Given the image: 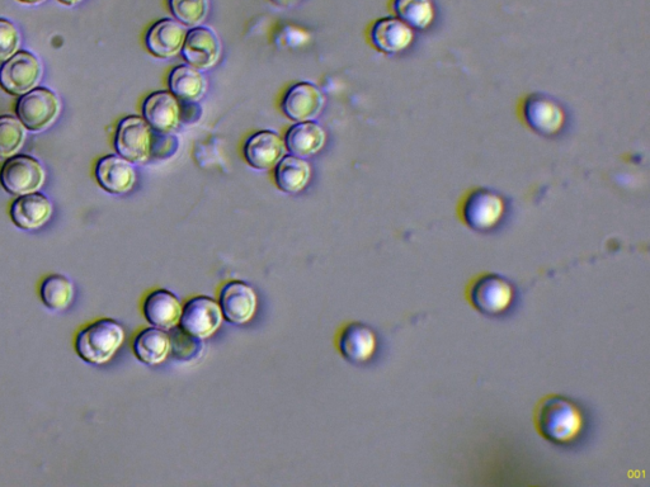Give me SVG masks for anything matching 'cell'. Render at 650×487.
<instances>
[{"instance_id": "cell-1", "label": "cell", "mask_w": 650, "mask_h": 487, "mask_svg": "<svg viewBox=\"0 0 650 487\" xmlns=\"http://www.w3.org/2000/svg\"><path fill=\"white\" fill-rule=\"evenodd\" d=\"M534 425L541 437L554 446L573 448L590 429L587 410L572 397L551 394L541 397L534 409Z\"/></svg>"}, {"instance_id": "cell-2", "label": "cell", "mask_w": 650, "mask_h": 487, "mask_svg": "<svg viewBox=\"0 0 650 487\" xmlns=\"http://www.w3.org/2000/svg\"><path fill=\"white\" fill-rule=\"evenodd\" d=\"M465 297L473 309L488 318H503L511 314L517 304V290L513 283L501 274L491 272L470 278Z\"/></svg>"}, {"instance_id": "cell-3", "label": "cell", "mask_w": 650, "mask_h": 487, "mask_svg": "<svg viewBox=\"0 0 650 487\" xmlns=\"http://www.w3.org/2000/svg\"><path fill=\"white\" fill-rule=\"evenodd\" d=\"M506 215L505 198L492 189L471 188L458 202L459 220L478 233L487 234L497 230Z\"/></svg>"}, {"instance_id": "cell-4", "label": "cell", "mask_w": 650, "mask_h": 487, "mask_svg": "<svg viewBox=\"0 0 650 487\" xmlns=\"http://www.w3.org/2000/svg\"><path fill=\"white\" fill-rule=\"evenodd\" d=\"M124 340L125 330L117 321L101 319L77 335L75 351L83 361L105 364L119 351Z\"/></svg>"}, {"instance_id": "cell-5", "label": "cell", "mask_w": 650, "mask_h": 487, "mask_svg": "<svg viewBox=\"0 0 650 487\" xmlns=\"http://www.w3.org/2000/svg\"><path fill=\"white\" fill-rule=\"evenodd\" d=\"M518 115L530 130L543 136L558 135L565 125L562 106L541 93H532L522 99Z\"/></svg>"}, {"instance_id": "cell-6", "label": "cell", "mask_w": 650, "mask_h": 487, "mask_svg": "<svg viewBox=\"0 0 650 487\" xmlns=\"http://www.w3.org/2000/svg\"><path fill=\"white\" fill-rule=\"evenodd\" d=\"M116 150L130 163H145L152 156V127L138 116L124 118L116 134Z\"/></svg>"}, {"instance_id": "cell-7", "label": "cell", "mask_w": 650, "mask_h": 487, "mask_svg": "<svg viewBox=\"0 0 650 487\" xmlns=\"http://www.w3.org/2000/svg\"><path fill=\"white\" fill-rule=\"evenodd\" d=\"M219 302L210 297H192L182 307L180 328L197 339L213 337L223 323Z\"/></svg>"}, {"instance_id": "cell-8", "label": "cell", "mask_w": 650, "mask_h": 487, "mask_svg": "<svg viewBox=\"0 0 650 487\" xmlns=\"http://www.w3.org/2000/svg\"><path fill=\"white\" fill-rule=\"evenodd\" d=\"M60 103L55 93L46 88L32 89L17 103V115L23 126L31 131L45 130L58 117Z\"/></svg>"}, {"instance_id": "cell-9", "label": "cell", "mask_w": 650, "mask_h": 487, "mask_svg": "<svg viewBox=\"0 0 650 487\" xmlns=\"http://www.w3.org/2000/svg\"><path fill=\"white\" fill-rule=\"evenodd\" d=\"M45 173L36 159L27 155L14 156L3 165L0 182L6 191L16 196L30 195L44 184Z\"/></svg>"}, {"instance_id": "cell-10", "label": "cell", "mask_w": 650, "mask_h": 487, "mask_svg": "<svg viewBox=\"0 0 650 487\" xmlns=\"http://www.w3.org/2000/svg\"><path fill=\"white\" fill-rule=\"evenodd\" d=\"M41 65L34 55L21 51L7 60L0 69V85L4 91L23 96L39 83Z\"/></svg>"}, {"instance_id": "cell-11", "label": "cell", "mask_w": 650, "mask_h": 487, "mask_svg": "<svg viewBox=\"0 0 650 487\" xmlns=\"http://www.w3.org/2000/svg\"><path fill=\"white\" fill-rule=\"evenodd\" d=\"M378 337L369 325L350 323L342 326L337 335V348L347 362L365 364L374 358L378 351Z\"/></svg>"}, {"instance_id": "cell-12", "label": "cell", "mask_w": 650, "mask_h": 487, "mask_svg": "<svg viewBox=\"0 0 650 487\" xmlns=\"http://www.w3.org/2000/svg\"><path fill=\"white\" fill-rule=\"evenodd\" d=\"M257 295L253 288L242 281L225 283L220 290L219 306L223 318L234 325H244L253 319L257 311Z\"/></svg>"}, {"instance_id": "cell-13", "label": "cell", "mask_w": 650, "mask_h": 487, "mask_svg": "<svg viewBox=\"0 0 650 487\" xmlns=\"http://www.w3.org/2000/svg\"><path fill=\"white\" fill-rule=\"evenodd\" d=\"M221 44L218 35L209 27H193L182 46V56L192 68L206 70L218 63Z\"/></svg>"}, {"instance_id": "cell-14", "label": "cell", "mask_w": 650, "mask_h": 487, "mask_svg": "<svg viewBox=\"0 0 650 487\" xmlns=\"http://www.w3.org/2000/svg\"><path fill=\"white\" fill-rule=\"evenodd\" d=\"M371 44L384 54H400L413 44L414 33L397 17L380 18L371 27Z\"/></svg>"}, {"instance_id": "cell-15", "label": "cell", "mask_w": 650, "mask_h": 487, "mask_svg": "<svg viewBox=\"0 0 650 487\" xmlns=\"http://www.w3.org/2000/svg\"><path fill=\"white\" fill-rule=\"evenodd\" d=\"M145 121L157 132L176 131L181 124V107L169 92H155L143 104Z\"/></svg>"}, {"instance_id": "cell-16", "label": "cell", "mask_w": 650, "mask_h": 487, "mask_svg": "<svg viewBox=\"0 0 650 487\" xmlns=\"http://www.w3.org/2000/svg\"><path fill=\"white\" fill-rule=\"evenodd\" d=\"M146 321L155 328L171 330L180 324L182 306L180 300L171 291L155 290L150 292L143 304Z\"/></svg>"}, {"instance_id": "cell-17", "label": "cell", "mask_w": 650, "mask_h": 487, "mask_svg": "<svg viewBox=\"0 0 650 487\" xmlns=\"http://www.w3.org/2000/svg\"><path fill=\"white\" fill-rule=\"evenodd\" d=\"M323 103V94L314 84L299 83L286 93L282 101V110L291 120L305 122L319 115Z\"/></svg>"}, {"instance_id": "cell-18", "label": "cell", "mask_w": 650, "mask_h": 487, "mask_svg": "<svg viewBox=\"0 0 650 487\" xmlns=\"http://www.w3.org/2000/svg\"><path fill=\"white\" fill-rule=\"evenodd\" d=\"M96 177L101 187L112 195H124L133 189L136 174L133 165L121 156L108 155L100 160Z\"/></svg>"}, {"instance_id": "cell-19", "label": "cell", "mask_w": 650, "mask_h": 487, "mask_svg": "<svg viewBox=\"0 0 650 487\" xmlns=\"http://www.w3.org/2000/svg\"><path fill=\"white\" fill-rule=\"evenodd\" d=\"M285 154V144L272 131L257 132L244 146V156L253 168L267 170L276 167Z\"/></svg>"}, {"instance_id": "cell-20", "label": "cell", "mask_w": 650, "mask_h": 487, "mask_svg": "<svg viewBox=\"0 0 650 487\" xmlns=\"http://www.w3.org/2000/svg\"><path fill=\"white\" fill-rule=\"evenodd\" d=\"M185 39L186 30L182 23L162 20L150 28L146 35V46L157 58L168 59L181 51Z\"/></svg>"}, {"instance_id": "cell-21", "label": "cell", "mask_w": 650, "mask_h": 487, "mask_svg": "<svg viewBox=\"0 0 650 487\" xmlns=\"http://www.w3.org/2000/svg\"><path fill=\"white\" fill-rule=\"evenodd\" d=\"M53 215V205L41 193L20 196L11 208V217L18 228L34 230L45 225Z\"/></svg>"}, {"instance_id": "cell-22", "label": "cell", "mask_w": 650, "mask_h": 487, "mask_svg": "<svg viewBox=\"0 0 650 487\" xmlns=\"http://www.w3.org/2000/svg\"><path fill=\"white\" fill-rule=\"evenodd\" d=\"M135 357L146 366H158L171 354V338L166 330L146 328L136 335L133 344Z\"/></svg>"}, {"instance_id": "cell-23", "label": "cell", "mask_w": 650, "mask_h": 487, "mask_svg": "<svg viewBox=\"0 0 650 487\" xmlns=\"http://www.w3.org/2000/svg\"><path fill=\"white\" fill-rule=\"evenodd\" d=\"M325 143V132L318 124L305 121L292 126L286 135V148L298 158L317 154Z\"/></svg>"}, {"instance_id": "cell-24", "label": "cell", "mask_w": 650, "mask_h": 487, "mask_svg": "<svg viewBox=\"0 0 650 487\" xmlns=\"http://www.w3.org/2000/svg\"><path fill=\"white\" fill-rule=\"evenodd\" d=\"M169 88L174 97L183 102H196L204 96L206 79L199 69L191 65H180L169 75Z\"/></svg>"}, {"instance_id": "cell-25", "label": "cell", "mask_w": 650, "mask_h": 487, "mask_svg": "<svg viewBox=\"0 0 650 487\" xmlns=\"http://www.w3.org/2000/svg\"><path fill=\"white\" fill-rule=\"evenodd\" d=\"M310 173H312V169L303 158H298L295 155L285 156L276 165L277 186L281 191L295 195V193L303 191L308 184Z\"/></svg>"}, {"instance_id": "cell-26", "label": "cell", "mask_w": 650, "mask_h": 487, "mask_svg": "<svg viewBox=\"0 0 650 487\" xmlns=\"http://www.w3.org/2000/svg\"><path fill=\"white\" fill-rule=\"evenodd\" d=\"M392 8L395 16L412 30L425 31L436 18L432 0H393Z\"/></svg>"}, {"instance_id": "cell-27", "label": "cell", "mask_w": 650, "mask_h": 487, "mask_svg": "<svg viewBox=\"0 0 650 487\" xmlns=\"http://www.w3.org/2000/svg\"><path fill=\"white\" fill-rule=\"evenodd\" d=\"M41 300L51 310H63L73 300V283L61 274H51L41 285Z\"/></svg>"}, {"instance_id": "cell-28", "label": "cell", "mask_w": 650, "mask_h": 487, "mask_svg": "<svg viewBox=\"0 0 650 487\" xmlns=\"http://www.w3.org/2000/svg\"><path fill=\"white\" fill-rule=\"evenodd\" d=\"M25 126L12 116L0 117V158H11L25 141Z\"/></svg>"}, {"instance_id": "cell-29", "label": "cell", "mask_w": 650, "mask_h": 487, "mask_svg": "<svg viewBox=\"0 0 650 487\" xmlns=\"http://www.w3.org/2000/svg\"><path fill=\"white\" fill-rule=\"evenodd\" d=\"M169 8L183 26L197 27L206 20L209 0H169Z\"/></svg>"}, {"instance_id": "cell-30", "label": "cell", "mask_w": 650, "mask_h": 487, "mask_svg": "<svg viewBox=\"0 0 650 487\" xmlns=\"http://www.w3.org/2000/svg\"><path fill=\"white\" fill-rule=\"evenodd\" d=\"M171 338V354L180 361H190L192 358L200 356L202 352V340L192 337V335L183 332L180 326L169 330Z\"/></svg>"}, {"instance_id": "cell-31", "label": "cell", "mask_w": 650, "mask_h": 487, "mask_svg": "<svg viewBox=\"0 0 650 487\" xmlns=\"http://www.w3.org/2000/svg\"><path fill=\"white\" fill-rule=\"evenodd\" d=\"M20 47V33L13 23L0 20V63L16 55Z\"/></svg>"}, {"instance_id": "cell-32", "label": "cell", "mask_w": 650, "mask_h": 487, "mask_svg": "<svg viewBox=\"0 0 650 487\" xmlns=\"http://www.w3.org/2000/svg\"><path fill=\"white\" fill-rule=\"evenodd\" d=\"M273 4H276L277 7L289 8L295 6L299 0H271Z\"/></svg>"}, {"instance_id": "cell-33", "label": "cell", "mask_w": 650, "mask_h": 487, "mask_svg": "<svg viewBox=\"0 0 650 487\" xmlns=\"http://www.w3.org/2000/svg\"><path fill=\"white\" fill-rule=\"evenodd\" d=\"M60 2L67 4V6H73V4H77L80 0H60Z\"/></svg>"}, {"instance_id": "cell-34", "label": "cell", "mask_w": 650, "mask_h": 487, "mask_svg": "<svg viewBox=\"0 0 650 487\" xmlns=\"http://www.w3.org/2000/svg\"><path fill=\"white\" fill-rule=\"evenodd\" d=\"M22 2L34 4V3H40L42 2V0H22Z\"/></svg>"}]
</instances>
